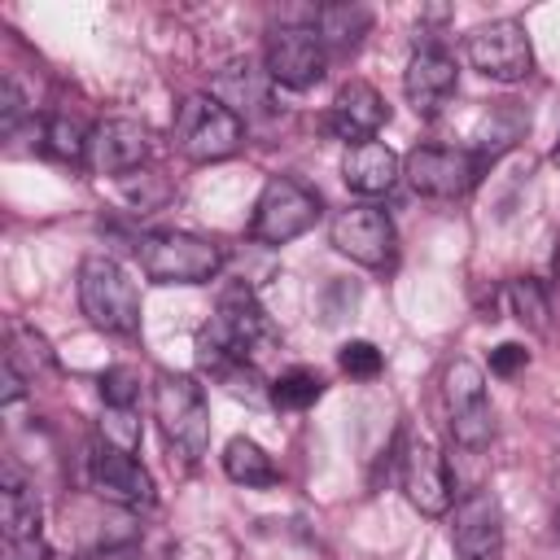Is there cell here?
<instances>
[{"mask_svg":"<svg viewBox=\"0 0 560 560\" xmlns=\"http://www.w3.org/2000/svg\"><path fill=\"white\" fill-rule=\"evenodd\" d=\"M22 394H26V376H22V368L4 354V363H0V402H4V407H13Z\"/></svg>","mask_w":560,"mask_h":560,"instance_id":"33","label":"cell"},{"mask_svg":"<svg viewBox=\"0 0 560 560\" xmlns=\"http://www.w3.org/2000/svg\"><path fill=\"white\" fill-rule=\"evenodd\" d=\"M328 241L337 254H346L350 262L359 267H389L394 262V249H398V232H394V219L372 206V201H359V206H346L332 214L328 223Z\"/></svg>","mask_w":560,"mask_h":560,"instance_id":"9","label":"cell"},{"mask_svg":"<svg viewBox=\"0 0 560 560\" xmlns=\"http://www.w3.org/2000/svg\"><path fill=\"white\" fill-rule=\"evenodd\" d=\"M22 114H26V96H22V88L4 74V79H0V127H4V136H13V131H18Z\"/></svg>","mask_w":560,"mask_h":560,"instance_id":"31","label":"cell"},{"mask_svg":"<svg viewBox=\"0 0 560 560\" xmlns=\"http://www.w3.org/2000/svg\"><path fill=\"white\" fill-rule=\"evenodd\" d=\"M525 363H529V350L516 346V341H503V346L490 350V372H494V376H516Z\"/></svg>","mask_w":560,"mask_h":560,"instance_id":"32","label":"cell"},{"mask_svg":"<svg viewBox=\"0 0 560 560\" xmlns=\"http://www.w3.org/2000/svg\"><path fill=\"white\" fill-rule=\"evenodd\" d=\"M267 346H276V328L258 302V293L236 280L219 293V306L210 315V324L201 328V350H219V354H236V359H249L262 354Z\"/></svg>","mask_w":560,"mask_h":560,"instance_id":"5","label":"cell"},{"mask_svg":"<svg viewBox=\"0 0 560 560\" xmlns=\"http://www.w3.org/2000/svg\"><path fill=\"white\" fill-rule=\"evenodd\" d=\"M455 560H503V512L490 490H468L451 525Z\"/></svg>","mask_w":560,"mask_h":560,"instance_id":"13","label":"cell"},{"mask_svg":"<svg viewBox=\"0 0 560 560\" xmlns=\"http://www.w3.org/2000/svg\"><path fill=\"white\" fill-rule=\"evenodd\" d=\"M210 96H219L236 118L249 114V109H262L267 105V70H258L254 61H232V66L219 70Z\"/></svg>","mask_w":560,"mask_h":560,"instance_id":"22","label":"cell"},{"mask_svg":"<svg viewBox=\"0 0 560 560\" xmlns=\"http://www.w3.org/2000/svg\"><path fill=\"white\" fill-rule=\"evenodd\" d=\"M39 494L35 486L13 468L4 464L0 468V529H4V542H39Z\"/></svg>","mask_w":560,"mask_h":560,"instance_id":"19","label":"cell"},{"mask_svg":"<svg viewBox=\"0 0 560 560\" xmlns=\"http://www.w3.org/2000/svg\"><path fill=\"white\" fill-rule=\"evenodd\" d=\"M88 481L101 499H109L118 508H153V499H158L149 468L136 455L105 446V442L92 446V455H88Z\"/></svg>","mask_w":560,"mask_h":560,"instance_id":"14","label":"cell"},{"mask_svg":"<svg viewBox=\"0 0 560 560\" xmlns=\"http://www.w3.org/2000/svg\"><path fill=\"white\" fill-rule=\"evenodd\" d=\"M44 560H70V556H61V551H44Z\"/></svg>","mask_w":560,"mask_h":560,"instance_id":"35","label":"cell"},{"mask_svg":"<svg viewBox=\"0 0 560 560\" xmlns=\"http://www.w3.org/2000/svg\"><path fill=\"white\" fill-rule=\"evenodd\" d=\"M223 472H228V481H236V486H245V490H267V486L280 481L276 459H271L254 438H232V442L223 446Z\"/></svg>","mask_w":560,"mask_h":560,"instance_id":"23","label":"cell"},{"mask_svg":"<svg viewBox=\"0 0 560 560\" xmlns=\"http://www.w3.org/2000/svg\"><path fill=\"white\" fill-rule=\"evenodd\" d=\"M140 438H144V429H140L136 407H105V416H101V442L105 446H118V451L136 455Z\"/></svg>","mask_w":560,"mask_h":560,"instance_id":"28","label":"cell"},{"mask_svg":"<svg viewBox=\"0 0 560 560\" xmlns=\"http://www.w3.org/2000/svg\"><path fill=\"white\" fill-rule=\"evenodd\" d=\"M4 560H44L39 542H4Z\"/></svg>","mask_w":560,"mask_h":560,"instance_id":"34","label":"cell"},{"mask_svg":"<svg viewBox=\"0 0 560 560\" xmlns=\"http://www.w3.org/2000/svg\"><path fill=\"white\" fill-rule=\"evenodd\" d=\"M341 179L359 197H385L402 179V162H398V153L385 140H363V144H350L346 149Z\"/></svg>","mask_w":560,"mask_h":560,"instance_id":"18","label":"cell"},{"mask_svg":"<svg viewBox=\"0 0 560 560\" xmlns=\"http://www.w3.org/2000/svg\"><path fill=\"white\" fill-rule=\"evenodd\" d=\"M79 306H83L88 324L109 332V337H136L140 332L136 280L109 254H88L79 262Z\"/></svg>","mask_w":560,"mask_h":560,"instance_id":"2","label":"cell"},{"mask_svg":"<svg viewBox=\"0 0 560 560\" xmlns=\"http://www.w3.org/2000/svg\"><path fill=\"white\" fill-rule=\"evenodd\" d=\"M337 363H341V372L354 376V381H372V376H381V368H385V359H381V350H376L372 341H346V346L337 350Z\"/></svg>","mask_w":560,"mask_h":560,"instance_id":"29","label":"cell"},{"mask_svg":"<svg viewBox=\"0 0 560 560\" xmlns=\"http://www.w3.org/2000/svg\"><path fill=\"white\" fill-rule=\"evenodd\" d=\"M319 394H324V376L315 368H289L271 381V407L280 411H306L319 402Z\"/></svg>","mask_w":560,"mask_h":560,"instance_id":"24","label":"cell"},{"mask_svg":"<svg viewBox=\"0 0 560 560\" xmlns=\"http://www.w3.org/2000/svg\"><path fill=\"white\" fill-rule=\"evenodd\" d=\"M398 486H402L407 503L420 516H446L451 512V494H455L451 490V472H446L442 451L424 433H411L398 446Z\"/></svg>","mask_w":560,"mask_h":560,"instance_id":"12","label":"cell"},{"mask_svg":"<svg viewBox=\"0 0 560 560\" xmlns=\"http://www.w3.org/2000/svg\"><path fill=\"white\" fill-rule=\"evenodd\" d=\"M9 359L13 363H35V372H52L57 368V354H52V346L44 341V332H35L31 324H22V319H13L9 324Z\"/></svg>","mask_w":560,"mask_h":560,"instance_id":"27","label":"cell"},{"mask_svg":"<svg viewBox=\"0 0 560 560\" xmlns=\"http://www.w3.org/2000/svg\"><path fill=\"white\" fill-rule=\"evenodd\" d=\"M153 420L162 429V442L171 459L197 464L210 442V407L206 389L184 372H158L153 376Z\"/></svg>","mask_w":560,"mask_h":560,"instance_id":"1","label":"cell"},{"mask_svg":"<svg viewBox=\"0 0 560 560\" xmlns=\"http://www.w3.org/2000/svg\"><path fill=\"white\" fill-rule=\"evenodd\" d=\"M319 219V197L289 179V175H271L254 201V219H249V236L258 245H289L293 236H302L311 223Z\"/></svg>","mask_w":560,"mask_h":560,"instance_id":"8","label":"cell"},{"mask_svg":"<svg viewBox=\"0 0 560 560\" xmlns=\"http://www.w3.org/2000/svg\"><path fill=\"white\" fill-rule=\"evenodd\" d=\"M262 70H267L271 83L302 92V88H311V83L324 79V70H328V48H324V39L315 35L311 22H306V26L289 22V26H276V31L267 35Z\"/></svg>","mask_w":560,"mask_h":560,"instance_id":"10","label":"cell"},{"mask_svg":"<svg viewBox=\"0 0 560 560\" xmlns=\"http://www.w3.org/2000/svg\"><path fill=\"white\" fill-rule=\"evenodd\" d=\"M455 88H459V70H455V57L446 48L424 44L411 52V61L402 70V96L420 118L442 114V105L455 96Z\"/></svg>","mask_w":560,"mask_h":560,"instance_id":"15","label":"cell"},{"mask_svg":"<svg viewBox=\"0 0 560 560\" xmlns=\"http://www.w3.org/2000/svg\"><path fill=\"white\" fill-rule=\"evenodd\" d=\"M556 534H560V508H556Z\"/></svg>","mask_w":560,"mask_h":560,"instance_id":"37","label":"cell"},{"mask_svg":"<svg viewBox=\"0 0 560 560\" xmlns=\"http://www.w3.org/2000/svg\"><path fill=\"white\" fill-rule=\"evenodd\" d=\"M149 153H153L149 127L136 118H105L101 127H92L88 166L96 175H131L149 162Z\"/></svg>","mask_w":560,"mask_h":560,"instance_id":"16","label":"cell"},{"mask_svg":"<svg viewBox=\"0 0 560 560\" xmlns=\"http://www.w3.org/2000/svg\"><path fill=\"white\" fill-rule=\"evenodd\" d=\"M101 398H105V407H136V398H140V376L131 372V368H105L101 372Z\"/></svg>","mask_w":560,"mask_h":560,"instance_id":"30","label":"cell"},{"mask_svg":"<svg viewBox=\"0 0 560 560\" xmlns=\"http://www.w3.org/2000/svg\"><path fill=\"white\" fill-rule=\"evenodd\" d=\"M402 179L420 192V197H464L477 179H481V158H472L468 149H451V144H416L402 158Z\"/></svg>","mask_w":560,"mask_h":560,"instance_id":"11","label":"cell"},{"mask_svg":"<svg viewBox=\"0 0 560 560\" xmlns=\"http://www.w3.org/2000/svg\"><path fill=\"white\" fill-rule=\"evenodd\" d=\"M136 262L153 284H210L223 267V249L192 232H140L136 236Z\"/></svg>","mask_w":560,"mask_h":560,"instance_id":"4","label":"cell"},{"mask_svg":"<svg viewBox=\"0 0 560 560\" xmlns=\"http://www.w3.org/2000/svg\"><path fill=\"white\" fill-rule=\"evenodd\" d=\"M464 57L490 83H525L534 74V44L516 18H494L472 26L464 35Z\"/></svg>","mask_w":560,"mask_h":560,"instance_id":"6","label":"cell"},{"mask_svg":"<svg viewBox=\"0 0 560 560\" xmlns=\"http://www.w3.org/2000/svg\"><path fill=\"white\" fill-rule=\"evenodd\" d=\"M44 149L57 158V162H88V149H92V131L70 118V114H52L44 122Z\"/></svg>","mask_w":560,"mask_h":560,"instance_id":"25","label":"cell"},{"mask_svg":"<svg viewBox=\"0 0 560 560\" xmlns=\"http://www.w3.org/2000/svg\"><path fill=\"white\" fill-rule=\"evenodd\" d=\"M551 158H556V162H560V140H556V149H551Z\"/></svg>","mask_w":560,"mask_h":560,"instance_id":"36","label":"cell"},{"mask_svg":"<svg viewBox=\"0 0 560 560\" xmlns=\"http://www.w3.org/2000/svg\"><path fill=\"white\" fill-rule=\"evenodd\" d=\"M385 118H389L385 96H381L372 83H363V79H350V83L332 96V105H328V131H332L337 140H346V144L376 140V131L385 127Z\"/></svg>","mask_w":560,"mask_h":560,"instance_id":"17","label":"cell"},{"mask_svg":"<svg viewBox=\"0 0 560 560\" xmlns=\"http://www.w3.org/2000/svg\"><path fill=\"white\" fill-rule=\"evenodd\" d=\"M442 398H446V420H451V438L464 451H481L494 438V407L486 394V376L472 359H451L442 372Z\"/></svg>","mask_w":560,"mask_h":560,"instance_id":"7","label":"cell"},{"mask_svg":"<svg viewBox=\"0 0 560 560\" xmlns=\"http://www.w3.org/2000/svg\"><path fill=\"white\" fill-rule=\"evenodd\" d=\"M245 140V122L210 92H192L175 105L171 118V144L179 158L188 162H223L241 149Z\"/></svg>","mask_w":560,"mask_h":560,"instance_id":"3","label":"cell"},{"mask_svg":"<svg viewBox=\"0 0 560 560\" xmlns=\"http://www.w3.org/2000/svg\"><path fill=\"white\" fill-rule=\"evenodd\" d=\"M508 306H512V315H516L529 332L542 337V332L551 328V302H547V293H542L538 280H529V276L512 280V284H508Z\"/></svg>","mask_w":560,"mask_h":560,"instance_id":"26","label":"cell"},{"mask_svg":"<svg viewBox=\"0 0 560 560\" xmlns=\"http://www.w3.org/2000/svg\"><path fill=\"white\" fill-rule=\"evenodd\" d=\"M311 26H315V35L324 39V48L350 52V48L363 44V35H368V26H372V13H368L363 4H319V9L311 13Z\"/></svg>","mask_w":560,"mask_h":560,"instance_id":"21","label":"cell"},{"mask_svg":"<svg viewBox=\"0 0 560 560\" xmlns=\"http://www.w3.org/2000/svg\"><path fill=\"white\" fill-rule=\"evenodd\" d=\"M201 354V368L210 372L214 385H223L232 398H245L254 407L271 402V385H262L258 368L249 359H236V354H219V350H197Z\"/></svg>","mask_w":560,"mask_h":560,"instance_id":"20","label":"cell"}]
</instances>
